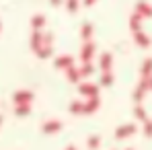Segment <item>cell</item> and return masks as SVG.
Here are the masks:
<instances>
[{
	"instance_id": "4",
	"label": "cell",
	"mask_w": 152,
	"mask_h": 150,
	"mask_svg": "<svg viewBox=\"0 0 152 150\" xmlns=\"http://www.w3.org/2000/svg\"><path fill=\"white\" fill-rule=\"evenodd\" d=\"M78 91L80 95L86 99V97H97L99 95V86L93 84V82H78Z\"/></svg>"
},
{
	"instance_id": "24",
	"label": "cell",
	"mask_w": 152,
	"mask_h": 150,
	"mask_svg": "<svg viewBox=\"0 0 152 150\" xmlns=\"http://www.w3.org/2000/svg\"><path fill=\"white\" fill-rule=\"evenodd\" d=\"M142 124H144V127H142L144 136H146V138H152V119H144Z\"/></svg>"
},
{
	"instance_id": "15",
	"label": "cell",
	"mask_w": 152,
	"mask_h": 150,
	"mask_svg": "<svg viewBox=\"0 0 152 150\" xmlns=\"http://www.w3.org/2000/svg\"><path fill=\"white\" fill-rule=\"evenodd\" d=\"M136 10H138L140 17H152V6H148L146 2H140V4L136 6Z\"/></svg>"
},
{
	"instance_id": "10",
	"label": "cell",
	"mask_w": 152,
	"mask_h": 150,
	"mask_svg": "<svg viewBox=\"0 0 152 150\" xmlns=\"http://www.w3.org/2000/svg\"><path fill=\"white\" fill-rule=\"evenodd\" d=\"M93 72H95V66H93L91 62H82V66L78 68V74H80V78H88Z\"/></svg>"
},
{
	"instance_id": "20",
	"label": "cell",
	"mask_w": 152,
	"mask_h": 150,
	"mask_svg": "<svg viewBox=\"0 0 152 150\" xmlns=\"http://www.w3.org/2000/svg\"><path fill=\"white\" fill-rule=\"evenodd\" d=\"M111 84H113V74L111 70H107L101 74V86H111Z\"/></svg>"
},
{
	"instance_id": "8",
	"label": "cell",
	"mask_w": 152,
	"mask_h": 150,
	"mask_svg": "<svg viewBox=\"0 0 152 150\" xmlns=\"http://www.w3.org/2000/svg\"><path fill=\"white\" fill-rule=\"evenodd\" d=\"M41 45H43V33H39V29H35L31 33V50L37 51Z\"/></svg>"
},
{
	"instance_id": "22",
	"label": "cell",
	"mask_w": 152,
	"mask_h": 150,
	"mask_svg": "<svg viewBox=\"0 0 152 150\" xmlns=\"http://www.w3.org/2000/svg\"><path fill=\"white\" fill-rule=\"evenodd\" d=\"M70 113L72 115H82V101H72L70 103Z\"/></svg>"
},
{
	"instance_id": "25",
	"label": "cell",
	"mask_w": 152,
	"mask_h": 150,
	"mask_svg": "<svg viewBox=\"0 0 152 150\" xmlns=\"http://www.w3.org/2000/svg\"><path fill=\"white\" fill-rule=\"evenodd\" d=\"M140 86H142L144 91H152V74H150V76H142Z\"/></svg>"
},
{
	"instance_id": "3",
	"label": "cell",
	"mask_w": 152,
	"mask_h": 150,
	"mask_svg": "<svg viewBox=\"0 0 152 150\" xmlns=\"http://www.w3.org/2000/svg\"><path fill=\"white\" fill-rule=\"evenodd\" d=\"M62 127H64V124H62L60 119H48V121L41 124V132L50 136V134H58V132H62Z\"/></svg>"
},
{
	"instance_id": "6",
	"label": "cell",
	"mask_w": 152,
	"mask_h": 150,
	"mask_svg": "<svg viewBox=\"0 0 152 150\" xmlns=\"http://www.w3.org/2000/svg\"><path fill=\"white\" fill-rule=\"evenodd\" d=\"M93 56H95V45H93L91 41H86V43L82 45V50H80V60H82V62H91Z\"/></svg>"
},
{
	"instance_id": "1",
	"label": "cell",
	"mask_w": 152,
	"mask_h": 150,
	"mask_svg": "<svg viewBox=\"0 0 152 150\" xmlns=\"http://www.w3.org/2000/svg\"><path fill=\"white\" fill-rule=\"evenodd\" d=\"M99 107H101L99 95H97V97H86V101L82 103V115H93Z\"/></svg>"
},
{
	"instance_id": "2",
	"label": "cell",
	"mask_w": 152,
	"mask_h": 150,
	"mask_svg": "<svg viewBox=\"0 0 152 150\" xmlns=\"http://www.w3.org/2000/svg\"><path fill=\"white\" fill-rule=\"evenodd\" d=\"M136 132H138V125L136 124H124V125H119V127L115 130V138H117V140H126L129 136H134Z\"/></svg>"
},
{
	"instance_id": "30",
	"label": "cell",
	"mask_w": 152,
	"mask_h": 150,
	"mask_svg": "<svg viewBox=\"0 0 152 150\" xmlns=\"http://www.w3.org/2000/svg\"><path fill=\"white\" fill-rule=\"evenodd\" d=\"M0 31H2V25H0Z\"/></svg>"
},
{
	"instance_id": "29",
	"label": "cell",
	"mask_w": 152,
	"mask_h": 150,
	"mask_svg": "<svg viewBox=\"0 0 152 150\" xmlns=\"http://www.w3.org/2000/svg\"><path fill=\"white\" fill-rule=\"evenodd\" d=\"M0 127H2V115H0Z\"/></svg>"
},
{
	"instance_id": "11",
	"label": "cell",
	"mask_w": 152,
	"mask_h": 150,
	"mask_svg": "<svg viewBox=\"0 0 152 150\" xmlns=\"http://www.w3.org/2000/svg\"><path fill=\"white\" fill-rule=\"evenodd\" d=\"M134 37H136V43H138V45H142V48H148V45H150V39H148L142 31H134Z\"/></svg>"
},
{
	"instance_id": "14",
	"label": "cell",
	"mask_w": 152,
	"mask_h": 150,
	"mask_svg": "<svg viewBox=\"0 0 152 150\" xmlns=\"http://www.w3.org/2000/svg\"><path fill=\"white\" fill-rule=\"evenodd\" d=\"M91 35H93V25H91V23H84V25L80 27V37H82V41H88Z\"/></svg>"
},
{
	"instance_id": "31",
	"label": "cell",
	"mask_w": 152,
	"mask_h": 150,
	"mask_svg": "<svg viewBox=\"0 0 152 150\" xmlns=\"http://www.w3.org/2000/svg\"><path fill=\"white\" fill-rule=\"evenodd\" d=\"M127 150H134V148H127Z\"/></svg>"
},
{
	"instance_id": "27",
	"label": "cell",
	"mask_w": 152,
	"mask_h": 150,
	"mask_svg": "<svg viewBox=\"0 0 152 150\" xmlns=\"http://www.w3.org/2000/svg\"><path fill=\"white\" fill-rule=\"evenodd\" d=\"M51 4H53V6H58V4H62V0H50Z\"/></svg>"
},
{
	"instance_id": "5",
	"label": "cell",
	"mask_w": 152,
	"mask_h": 150,
	"mask_svg": "<svg viewBox=\"0 0 152 150\" xmlns=\"http://www.w3.org/2000/svg\"><path fill=\"white\" fill-rule=\"evenodd\" d=\"M33 99H35V95L31 91H17V93H12V103L15 105H19V103H31Z\"/></svg>"
},
{
	"instance_id": "16",
	"label": "cell",
	"mask_w": 152,
	"mask_h": 150,
	"mask_svg": "<svg viewBox=\"0 0 152 150\" xmlns=\"http://www.w3.org/2000/svg\"><path fill=\"white\" fill-rule=\"evenodd\" d=\"M111 53H103L101 56V62H99V66H101L103 72H107V70H111Z\"/></svg>"
},
{
	"instance_id": "9",
	"label": "cell",
	"mask_w": 152,
	"mask_h": 150,
	"mask_svg": "<svg viewBox=\"0 0 152 150\" xmlns=\"http://www.w3.org/2000/svg\"><path fill=\"white\" fill-rule=\"evenodd\" d=\"M31 113V103H19L15 105V115L17 117H27Z\"/></svg>"
},
{
	"instance_id": "13",
	"label": "cell",
	"mask_w": 152,
	"mask_h": 150,
	"mask_svg": "<svg viewBox=\"0 0 152 150\" xmlns=\"http://www.w3.org/2000/svg\"><path fill=\"white\" fill-rule=\"evenodd\" d=\"M66 78H68L70 82H80V74H78V68H76V66H70V68H66Z\"/></svg>"
},
{
	"instance_id": "28",
	"label": "cell",
	"mask_w": 152,
	"mask_h": 150,
	"mask_svg": "<svg viewBox=\"0 0 152 150\" xmlns=\"http://www.w3.org/2000/svg\"><path fill=\"white\" fill-rule=\"evenodd\" d=\"M64 150H78V148H76V146H72V144H70V146H66V148H64Z\"/></svg>"
},
{
	"instance_id": "12",
	"label": "cell",
	"mask_w": 152,
	"mask_h": 150,
	"mask_svg": "<svg viewBox=\"0 0 152 150\" xmlns=\"http://www.w3.org/2000/svg\"><path fill=\"white\" fill-rule=\"evenodd\" d=\"M134 117H136L138 121H144V119H148V115H146V109H144L140 103H136V107H134Z\"/></svg>"
},
{
	"instance_id": "18",
	"label": "cell",
	"mask_w": 152,
	"mask_h": 150,
	"mask_svg": "<svg viewBox=\"0 0 152 150\" xmlns=\"http://www.w3.org/2000/svg\"><path fill=\"white\" fill-rule=\"evenodd\" d=\"M140 72H142V76H150L152 74V58H146V60H144Z\"/></svg>"
},
{
	"instance_id": "7",
	"label": "cell",
	"mask_w": 152,
	"mask_h": 150,
	"mask_svg": "<svg viewBox=\"0 0 152 150\" xmlns=\"http://www.w3.org/2000/svg\"><path fill=\"white\" fill-rule=\"evenodd\" d=\"M70 66H74V58H72V56H60V58H56V68L66 70V68H70Z\"/></svg>"
},
{
	"instance_id": "17",
	"label": "cell",
	"mask_w": 152,
	"mask_h": 150,
	"mask_svg": "<svg viewBox=\"0 0 152 150\" xmlns=\"http://www.w3.org/2000/svg\"><path fill=\"white\" fill-rule=\"evenodd\" d=\"M144 95H146V91L138 84V86L134 89V93H132V99L136 101V103H142V101H144Z\"/></svg>"
},
{
	"instance_id": "26",
	"label": "cell",
	"mask_w": 152,
	"mask_h": 150,
	"mask_svg": "<svg viewBox=\"0 0 152 150\" xmlns=\"http://www.w3.org/2000/svg\"><path fill=\"white\" fill-rule=\"evenodd\" d=\"M66 4H68V10H70V12H76V10H78V0H68Z\"/></svg>"
},
{
	"instance_id": "19",
	"label": "cell",
	"mask_w": 152,
	"mask_h": 150,
	"mask_svg": "<svg viewBox=\"0 0 152 150\" xmlns=\"http://www.w3.org/2000/svg\"><path fill=\"white\" fill-rule=\"evenodd\" d=\"M86 146L91 150H97L99 146H101V136H91L88 140H86Z\"/></svg>"
},
{
	"instance_id": "21",
	"label": "cell",
	"mask_w": 152,
	"mask_h": 150,
	"mask_svg": "<svg viewBox=\"0 0 152 150\" xmlns=\"http://www.w3.org/2000/svg\"><path fill=\"white\" fill-rule=\"evenodd\" d=\"M31 25H33V29H41V27L45 25V17L43 15H35L31 19Z\"/></svg>"
},
{
	"instance_id": "23",
	"label": "cell",
	"mask_w": 152,
	"mask_h": 150,
	"mask_svg": "<svg viewBox=\"0 0 152 150\" xmlns=\"http://www.w3.org/2000/svg\"><path fill=\"white\" fill-rule=\"evenodd\" d=\"M140 21H142V17L136 12V15H132V19H129V27L134 29V31H140Z\"/></svg>"
}]
</instances>
